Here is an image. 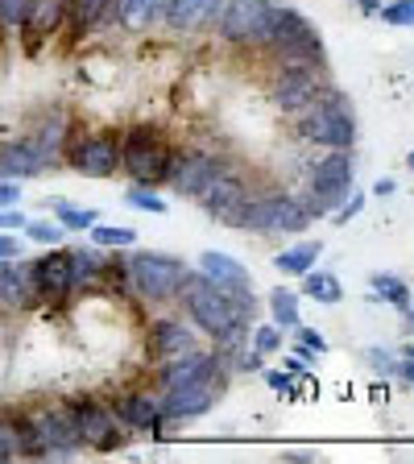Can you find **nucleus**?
I'll list each match as a JSON object with an SVG mask.
<instances>
[{"instance_id":"9b49d317","label":"nucleus","mask_w":414,"mask_h":464,"mask_svg":"<svg viewBox=\"0 0 414 464\" xmlns=\"http://www.w3.org/2000/svg\"><path fill=\"white\" fill-rule=\"evenodd\" d=\"M319 92H323V83H319L315 63H282L278 79H274V87H270V104L278 108V112H299Z\"/></svg>"},{"instance_id":"ddd939ff","label":"nucleus","mask_w":414,"mask_h":464,"mask_svg":"<svg viewBox=\"0 0 414 464\" xmlns=\"http://www.w3.org/2000/svg\"><path fill=\"white\" fill-rule=\"evenodd\" d=\"M220 158L203 154V150H187V154H174L170 162V174H166V183H170L174 195H191V199H199V191L207 183H212L216 174H220Z\"/></svg>"},{"instance_id":"6e6552de","label":"nucleus","mask_w":414,"mask_h":464,"mask_svg":"<svg viewBox=\"0 0 414 464\" xmlns=\"http://www.w3.org/2000/svg\"><path fill=\"white\" fill-rule=\"evenodd\" d=\"M270 17V0H224L220 13H216V25H220V38L232 42V46H265Z\"/></svg>"},{"instance_id":"4be33fe9","label":"nucleus","mask_w":414,"mask_h":464,"mask_svg":"<svg viewBox=\"0 0 414 464\" xmlns=\"http://www.w3.org/2000/svg\"><path fill=\"white\" fill-rule=\"evenodd\" d=\"M224 0H166V25L170 29H199L220 13Z\"/></svg>"},{"instance_id":"b1692460","label":"nucleus","mask_w":414,"mask_h":464,"mask_svg":"<svg viewBox=\"0 0 414 464\" xmlns=\"http://www.w3.org/2000/svg\"><path fill=\"white\" fill-rule=\"evenodd\" d=\"M319 253H323V245L319 241H303V245H290V249H282L278 257H274V270L290 274V278H303L307 270H315Z\"/></svg>"},{"instance_id":"aec40b11","label":"nucleus","mask_w":414,"mask_h":464,"mask_svg":"<svg viewBox=\"0 0 414 464\" xmlns=\"http://www.w3.org/2000/svg\"><path fill=\"white\" fill-rule=\"evenodd\" d=\"M116 419L125 427H133V431H149L162 440V402L149 394H125V398H116Z\"/></svg>"},{"instance_id":"37998d69","label":"nucleus","mask_w":414,"mask_h":464,"mask_svg":"<svg viewBox=\"0 0 414 464\" xmlns=\"http://www.w3.org/2000/svg\"><path fill=\"white\" fill-rule=\"evenodd\" d=\"M265 382H270L278 394H290V398H294V382H290V373H274V369H270V373H265Z\"/></svg>"},{"instance_id":"20e7f679","label":"nucleus","mask_w":414,"mask_h":464,"mask_svg":"<svg viewBox=\"0 0 414 464\" xmlns=\"http://www.w3.org/2000/svg\"><path fill=\"white\" fill-rule=\"evenodd\" d=\"M265 46H270L282 63H315V67H323V38H319V29L311 25L303 13L290 9V5H274Z\"/></svg>"},{"instance_id":"4c0bfd02","label":"nucleus","mask_w":414,"mask_h":464,"mask_svg":"<svg viewBox=\"0 0 414 464\" xmlns=\"http://www.w3.org/2000/svg\"><path fill=\"white\" fill-rule=\"evenodd\" d=\"M365 361L373 365V373H381V377H394L398 373V357H394V353H386V348H369Z\"/></svg>"},{"instance_id":"f8f14e48","label":"nucleus","mask_w":414,"mask_h":464,"mask_svg":"<svg viewBox=\"0 0 414 464\" xmlns=\"http://www.w3.org/2000/svg\"><path fill=\"white\" fill-rule=\"evenodd\" d=\"M199 203H203V212L216 216L220 224L241 228V216H245V208H249V187H245L236 174L220 170L212 183L199 191Z\"/></svg>"},{"instance_id":"49530a36","label":"nucleus","mask_w":414,"mask_h":464,"mask_svg":"<svg viewBox=\"0 0 414 464\" xmlns=\"http://www.w3.org/2000/svg\"><path fill=\"white\" fill-rule=\"evenodd\" d=\"M373 191H377V195H394V191H398V183H394V179H377Z\"/></svg>"},{"instance_id":"c756f323","label":"nucleus","mask_w":414,"mask_h":464,"mask_svg":"<svg viewBox=\"0 0 414 464\" xmlns=\"http://www.w3.org/2000/svg\"><path fill=\"white\" fill-rule=\"evenodd\" d=\"M270 319L278 324L282 332L299 328V295L294 290H270Z\"/></svg>"},{"instance_id":"9d476101","label":"nucleus","mask_w":414,"mask_h":464,"mask_svg":"<svg viewBox=\"0 0 414 464\" xmlns=\"http://www.w3.org/2000/svg\"><path fill=\"white\" fill-rule=\"evenodd\" d=\"M67 162L75 166L83 179H112V174H120V133H116V129L87 133L83 141L71 145Z\"/></svg>"},{"instance_id":"a19ab883","label":"nucleus","mask_w":414,"mask_h":464,"mask_svg":"<svg viewBox=\"0 0 414 464\" xmlns=\"http://www.w3.org/2000/svg\"><path fill=\"white\" fill-rule=\"evenodd\" d=\"M21 228H25L21 208H0V232H21Z\"/></svg>"},{"instance_id":"f3484780","label":"nucleus","mask_w":414,"mask_h":464,"mask_svg":"<svg viewBox=\"0 0 414 464\" xmlns=\"http://www.w3.org/2000/svg\"><path fill=\"white\" fill-rule=\"evenodd\" d=\"M158 377H162V390L191 386V382H207V377H220V357L191 348V353H178V357L166 361Z\"/></svg>"},{"instance_id":"7c9ffc66","label":"nucleus","mask_w":414,"mask_h":464,"mask_svg":"<svg viewBox=\"0 0 414 464\" xmlns=\"http://www.w3.org/2000/svg\"><path fill=\"white\" fill-rule=\"evenodd\" d=\"M104 270H108V266L100 261L96 249H75V253H71V282H75V286H87V282H96Z\"/></svg>"},{"instance_id":"58836bf2","label":"nucleus","mask_w":414,"mask_h":464,"mask_svg":"<svg viewBox=\"0 0 414 464\" xmlns=\"http://www.w3.org/2000/svg\"><path fill=\"white\" fill-rule=\"evenodd\" d=\"M361 208H365V195H361V191H348V203H340L336 212H332V220H336V224H348L352 216H361Z\"/></svg>"},{"instance_id":"4468645a","label":"nucleus","mask_w":414,"mask_h":464,"mask_svg":"<svg viewBox=\"0 0 414 464\" xmlns=\"http://www.w3.org/2000/svg\"><path fill=\"white\" fill-rule=\"evenodd\" d=\"M216 394H220V377H207V382H191V386H174L162 390V419H199L212 411Z\"/></svg>"},{"instance_id":"bb28decb","label":"nucleus","mask_w":414,"mask_h":464,"mask_svg":"<svg viewBox=\"0 0 414 464\" xmlns=\"http://www.w3.org/2000/svg\"><path fill=\"white\" fill-rule=\"evenodd\" d=\"M369 303H394L398 311L410 307V290H406L402 278H394V274H373L369 278Z\"/></svg>"},{"instance_id":"c85d7f7f","label":"nucleus","mask_w":414,"mask_h":464,"mask_svg":"<svg viewBox=\"0 0 414 464\" xmlns=\"http://www.w3.org/2000/svg\"><path fill=\"white\" fill-rule=\"evenodd\" d=\"M46 203H50V208H54V220L63 224V228H67V232H87V228H91V224L100 220V216L91 212V208H71V203L63 199V195H54V199H46Z\"/></svg>"},{"instance_id":"ea45409f","label":"nucleus","mask_w":414,"mask_h":464,"mask_svg":"<svg viewBox=\"0 0 414 464\" xmlns=\"http://www.w3.org/2000/svg\"><path fill=\"white\" fill-rule=\"evenodd\" d=\"M21 203V179H0V208H17Z\"/></svg>"},{"instance_id":"393cba45","label":"nucleus","mask_w":414,"mask_h":464,"mask_svg":"<svg viewBox=\"0 0 414 464\" xmlns=\"http://www.w3.org/2000/svg\"><path fill=\"white\" fill-rule=\"evenodd\" d=\"M303 295L323 303V307H336V303L344 299V286H340V278L328 270H307L303 274Z\"/></svg>"},{"instance_id":"79ce46f5","label":"nucleus","mask_w":414,"mask_h":464,"mask_svg":"<svg viewBox=\"0 0 414 464\" xmlns=\"http://www.w3.org/2000/svg\"><path fill=\"white\" fill-rule=\"evenodd\" d=\"M29 0H0V21L5 25H13V21H21V13H25Z\"/></svg>"},{"instance_id":"7ed1b4c3","label":"nucleus","mask_w":414,"mask_h":464,"mask_svg":"<svg viewBox=\"0 0 414 464\" xmlns=\"http://www.w3.org/2000/svg\"><path fill=\"white\" fill-rule=\"evenodd\" d=\"M174 162V145L158 125H133L120 133V170L137 183H166Z\"/></svg>"},{"instance_id":"a878e982","label":"nucleus","mask_w":414,"mask_h":464,"mask_svg":"<svg viewBox=\"0 0 414 464\" xmlns=\"http://www.w3.org/2000/svg\"><path fill=\"white\" fill-rule=\"evenodd\" d=\"M162 9H166V0H116L112 17L125 29H145Z\"/></svg>"},{"instance_id":"de8ad7c7","label":"nucleus","mask_w":414,"mask_h":464,"mask_svg":"<svg viewBox=\"0 0 414 464\" xmlns=\"http://www.w3.org/2000/svg\"><path fill=\"white\" fill-rule=\"evenodd\" d=\"M357 5H361V13H377L381 5H386V0H357Z\"/></svg>"},{"instance_id":"09e8293b","label":"nucleus","mask_w":414,"mask_h":464,"mask_svg":"<svg viewBox=\"0 0 414 464\" xmlns=\"http://www.w3.org/2000/svg\"><path fill=\"white\" fill-rule=\"evenodd\" d=\"M402 357H414V344H406V348H402Z\"/></svg>"},{"instance_id":"39448f33","label":"nucleus","mask_w":414,"mask_h":464,"mask_svg":"<svg viewBox=\"0 0 414 464\" xmlns=\"http://www.w3.org/2000/svg\"><path fill=\"white\" fill-rule=\"evenodd\" d=\"M352 179H357V166L348 150H332L328 158L307 166V208L311 216H332L340 203L352 191Z\"/></svg>"},{"instance_id":"f03ea898","label":"nucleus","mask_w":414,"mask_h":464,"mask_svg":"<svg viewBox=\"0 0 414 464\" xmlns=\"http://www.w3.org/2000/svg\"><path fill=\"white\" fill-rule=\"evenodd\" d=\"M299 137L307 145H323V150H352L357 141V112L340 92L323 87L307 108H299Z\"/></svg>"},{"instance_id":"cd10ccee","label":"nucleus","mask_w":414,"mask_h":464,"mask_svg":"<svg viewBox=\"0 0 414 464\" xmlns=\"http://www.w3.org/2000/svg\"><path fill=\"white\" fill-rule=\"evenodd\" d=\"M87 237H91L96 249H129L137 241V232L129 224H100V220L87 228Z\"/></svg>"},{"instance_id":"c9c22d12","label":"nucleus","mask_w":414,"mask_h":464,"mask_svg":"<svg viewBox=\"0 0 414 464\" xmlns=\"http://www.w3.org/2000/svg\"><path fill=\"white\" fill-rule=\"evenodd\" d=\"M21 456V435H17V419H0V460Z\"/></svg>"},{"instance_id":"a211bd4d","label":"nucleus","mask_w":414,"mask_h":464,"mask_svg":"<svg viewBox=\"0 0 414 464\" xmlns=\"http://www.w3.org/2000/svg\"><path fill=\"white\" fill-rule=\"evenodd\" d=\"M34 427H38L42 444H46V456H71L83 448L79 427H75L67 406H63V411H42V415H34Z\"/></svg>"},{"instance_id":"2f4dec72","label":"nucleus","mask_w":414,"mask_h":464,"mask_svg":"<svg viewBox=\"0 0 414 464\" xmlns=\"http://www.w3.org/2000/svg\"><path fill=\"white\" fill-rule=\"evenodd\" d=\"M29 237V241L38 245H63V237H67V228L58 220H25V228H21Z\"/></svg>"},{"instance_id":"1a4fd4ad","label":"nucleus","mask_w":414,"mask_h":464,"mask_svg":"<svg viewBox=\"0 0 414 464\" xmlns=\"http://www.w3.org/2000/svg\"><path fill=\"white\" fill-rule=\"evenodd\" d=\"M71 419H75L79 427V440H83V448H96V452H116L120 448V419H116V411L108 402H100V398H75V402H67Z\"/></svg>"},{"instance_id":"423d86ee","label":"nucleus","mask_w":414,"mask_h":464,"mask_svg":"<svg viewBox=\"0 0 414 464\" xmlns=\"http://www.w3.org/2000/svg\"><path fill=\"white\" fill-rule=\"evenodd\" d=\"M315 220L307 208V199L286 191H270V195H249V208L241 216L245 232H270V237H290V232H303Z\"/></svg>"},{"instance_id":"8fccbe9b","label":"nucleus","mask_w":414,"mask_h":464,"mask_svg":"<svg viewBox=\"0 0 414 464\" xmlns=\"http://www.w3.org/2000/svg\"><path fill=\"white\" fill-rule=\"evenodd\" d=\"M406 315H410V324H414V299H410V307H406Z\"/></svg>"},{"instance_id":"f257e3e1","label":"nucleus","mask_w":414,"mask_h":464,"mask_svg":"<svg viewBox=\"0 0 414 464\" xmlns=\"http://www.w3.org/2000/svg\"><path fill=\"white\" fill-rule=\"evenodd\" d=\"M178 299L187 303V315H191L216 344L236 348L249 336L253 295H224V290L212 286L203 274H187L183 286H178Z\"/></svg>"},{"instance_id":"f704fd0d","label":"nucleus","mask_w":414,"mask_h":464,"mask_svg":"<svg viewBox=\"0 0 414 464\" xmlns=\"http://www.w3.org/2000/svg\"><path fill=\"white\" fill-rule=\"evenodd\" d=\"M278 348H282V328L278 324H261V328H253V353L270 357V353H278Z\"/></svg>"},{"instance_id":"c03bdc74","label":"nucleus","mask_w":414,"mask_h":464,"mask_svg":"<svg viewBox=\"0 0 414 464\" xmlns=\"http://www.w3.org/2000/svg\"><path fill=\"white\" fill-rule=\"evenodd\" d=\"M21 257V241L17 237H0V261H17Z\"/></svg>"},{"instance_id":"473e14b6","label":"nucleus","mask_w":414,"mask_h":464,"mask_svg":"<svg viewBox=\"0 0 414 464\" xmlns=\"http://www.w3.org/2000/svg\"><path fill=\"white\" fill-rule=\"evenodd\" d=\"M125 203H129V208H137V212H154V216H166V208H170V203H162L145 183L129 187V191H125Z\"/></svg>"},{"instance_id":"a18cd8bd","label":"nucleus","mask_w":414,"mask_h":464,"mask_svg":"<svg viewBox=\"0 0 414 464\" xmlns=\"http://www.w3.org/2000/svg\"><path fill=\"white\" fill-rule=\"evenodd\" d=\"M394 377H402L406 386H414V357H402V353H398V373Z\"/></svg>"},{"instance_id":"0eeeda50","label":"nucleus","mask_w":414,"mask_h":464,"mask_svg":"<svg viewBox=\"0 0 414 464\" xmlns=\"http://www.w3.org/2000/svg\"><path fill=\"white\" fill-rule=\"evenodd\" d=\"M125 274L141 299L162 303V299H174V295H178V286H183V278L191 270H187L183 257H170V253H158V249H141L125 261Z\"/></svg>"},{"instance_id":"6ab92c4d","label":"nucleus","mask_w":414,"mask_h":464,"mask_svg":"<svg viewBox=\"0 0 414 464\" xmlns=\"http://www.w3.org/2000/svg\"><path fill=\"white\" fill-rule=\"evenodd\" d=\"M199 274L212 286H220L224 295H253V278H249V270H245L236 257H228V253H216V249H207L199 257Z\"/></svg>"},{"instance_id":"e433bc0d","label":"nucleus","mask_w":414,"mask_h":464,"mask_svg":"<svg viewBox=\"0 0 414 464\" xmlns=\"http://www.w3.org/2000/svg\"><path fill=\"white\" fill-rule=\"evenodd\" d=\"M294 332H299V353H303L307 361H311V357H323V353H328V340H323V332L303 328V324H299Z\"/></svg>"},{"instance_id":"dca6fc26","label":"nucleus","mask_w":414,"mask_h":464,"mask_svg":"<svg viewBox=\"0 0 414 464\" xmlns=\"http://www.w3.org/2000/svg\"><path fill=\"white\" fill-rule=\"evenodd\" d=\"M29 282H34V295H42V299H50V303L71 295V290H75V282H71V253L50 249L46 257H38L29 266Z\"/></svg>"},{"instance_id":"2eb2a0df","label":"nucleus","mask_w":414,"mask_h":464,"mask_svg":"<svg viewBox=\"0 0 414 464\" xmlns=\"http://www.w3.org/2000/svg\"><path fill=\"white\" fill-rule=\"evenodd\" d=\"M63 21H67V0H29L17 21L25 50H38L46 38H54L58 29H63Z\"/></svg>"},{"instance_id":"5701e85b","label":"nucleus","mask_w":414,"mask_h":464,"mask_svg":"<svg viewBox=\"0 0 414 464\" xmlns=\"http://www.w3.org/2000/svg\"><path fill=\"white\" fill-rule=\"evenodd\" d=\"M116 0H67V25L71 38H87L91 29H100L108 17H112Z\"/></svg>"},{"instance_id":"72a5a7b5","label":"nucleus","mask_w":414,"mask_h":464,"mask_svg":"<svg viewBox=\"0 0 414 464\" xmlns=\"http://www.w3.org/2000/svg\"><path fill=\"white\" fill-rule=\"evenodd\" d=\"M377 17L386 21V25H394V29H410L414 25V0H390V5L377 9Z\"/></svg>"},{"instance_id":"412c9836","label":"nucleus","mask_w":414,"mask_h":464,"mask_svg":"<svg viewBox=\"0 0 414 464\" xmlns=\"http://www.w3.org/2000/svg\"><path fill=\"white\" fill-rule=\"evenodd\" d=\"M149 348H154L158 357L170 361V357H178V353H191L195 336L178 319H154V324H149Z\"/></svg>"},{"instance_id":"3c124183","label":"nucleus","mask_w":414,"mask_h":464,"mask_svg":"<svg viewBox=\"0 0 414 464\" xmlns=\"http://www.w3.org/2000/svg\"><path fill=\"white\" fill-rule=\"evenodd\" d=\"M410 170H414V154H410Z\"/></svg>"}]
</instances>
